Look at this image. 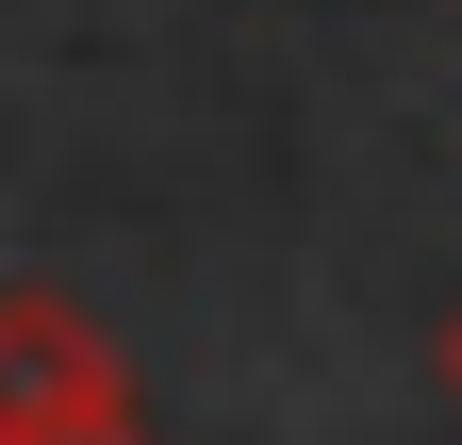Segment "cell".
<instances>
[{"label":"cell","instance_id":"obj_1","mask_svg":"<svg viewBox=\"0 0 462 445\" xmlns=\"http://www.w3.org/2000/svg\"><path fill=\"white\" fill-rule=\"evenodd\" d=\"M0 445H149V379L67 281H0Z\"/></svg>","mask_w":462,"mask_h":445},{"label":"cell","instance_id":"obj_2","mask_svg":"<svg viewBox=\"0 0 462 445\" xmlns=\"http://www.w3.org/2000/svg\"><path fill=\"white\" fill-rule=\"evenodd\" d=\"M446 396H462V313H446Z\"/></svg>","mask_w":462,"mask_h":445}]
</instances>
